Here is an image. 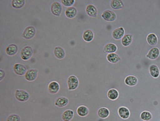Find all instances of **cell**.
Listing matches in <instances>:
<instances>
[{
	"label": "cell",
	"instance_id": "cell-1",
	"mask_svg": "<svg viewBox=\"0 0 160 121\" xmlns=\"http://www.w3.org/2000/svg\"><path fill=\"white\" fill-rule=\"evenodd\" d=\"M85 11L86 15L91 18L98 17L99 14L98 8L91 2V0H86Z\"/></svg>",
	"mask_w": 160,
	"mask_h": 121
},
{
	"label": "cell",
	"instance_id": "cell-2",
	"mask_svg": "<svg viewBox=\"0 0 160 121\" xmlns=\"http://www.w3.org/2000/svg\"><path fill=\"white\" fill-rule=\"evenodd\" d=\"M33 55V49L30 46H24L20 52V58L24 61L30 60Z\"/></svg>",
	"mask_w": 160,
	"mask_h": 121
},
{
	"label": "cell",
	"instance_id": "cell-3",
	"mask_svg": "<svg viewBox=\"0 0 160 121\" xmlns=\"http://www.w3.org/2000/svg\"><path fill=\"white\" fill-rule=\"evenodd\" d=\"M112 26V37L115 40H121L125 35V30L122 26L116 25L114 23H111Z\"/></svg>",
	"mask_w": 160,
	"mask_h": 121
},
{
	"label": "cell",
	"instance_id": "cell-4",
	"mask_svg": "<svg viewBox=\"0 0 160 121\" xmlns=\"http://www.w3.org/2000/svg\"><path fill=\"white\" fill-rule=\"evenodd\" d=\"M36 33H37V30L35 26L26 25L22 34V37L26 40H30L35 36Z\"/></svg>",
	"mask_w": 160,
	"mask_h": 121
},
{
	"label": "cell",
	"instance_id": "cell-5",
	"mask_svg": "<svg viewBox=\"0 0 160 121\" xmlns=\"http://www.w3.org/2000/svg\"><path fill=\"white\" fill-rule=\"evenodd\" d=\"M14 97L18 102L24 103L30 99V94L25 90L16 89L14 91Z\"/></svg>",
	"mask_w": 160,
	"mask_h": 121
},
{
	"label": "cell",
	"instance_id": "cell-6",
	"mask_svg": "<svg viewBox=\"0 0 160 121\" xmlns=\"http://www.w3.org/2000/svg\"><path fill=\"white\" fill-rule=\"evenodd\" d=\"M50 10L54 16L55 17L61 16L62 11H63V8H62L61 2L58 1H51Z\"/></svg>",
	"mask_w": 160,
	"mask_h": 121
},
{
	"label": "cell",
	"instance_id": "cell-7",
	"mask_svg": "<svg viewBox=\"0 0 160 121\" xmlns=\"http://www.w3.org/2000/svg\"><path fill=\"white\" fill-rule=\"evenodd\" d=\"M35 82L39 83V84H44V85L47 84L48 92L51 95L57 94L60 90V84L56 81H52V82H50L47 84H43V83L38 82L35 81Z\"/></svg>",
	"mask_w": 160,
	"mask_h": 121
},
{
	"label": "cell",
	"instance_id": "cell-8",
	"mask_svg": "<svg viewBox=\"0 0 160 121\" xmlns=\"http://www.w3.org/2000/svg\"><path fill=\"white\" fill-rule=\"evenodd\" d=\"M13 73L18 76H24L27 72L28 69L26 67L20 63H14V65L12 66Z\"/></svg>",
	"mask_w": 160,
	"mask_h": 121
},
{
	"label": "cell",
	"instance_id": "cell-9",
	"mask_svg": "<svg viewBox=\"0 0 160 121\" xmlns=\"http://www.w3.org/2000/svg\"><path fill=\"white\" fill-rule=\"evenodd\" d=\"M39 75V70L36 69H30L24 75V79L28 82H33L37 79Z\"/></svg>",
	"mask_w": 160,
	"mask_h": 121
},
{
	"label": "cell",
	"instance_id": "cell-10",
	"mask_svg": "<svg viewBox=\"0 0 160 121\" xmlns=\"http://www.w3.org/2000/svg\"><path fill=\"white\" fill-rule=\"evenodd\" d=\"M160 55V49L156 46V47H152L150 50L148 51V53L147 54L146 57L150 60L154 61L156 60Z\"/></svg>",
	"mask_w": 160,
	"mask_h": 121
},
{
	"label": "cell",
	"instance_id": "cell-11",
	"mask_svg": "<svg viewBox=\"0 0 160 121\" xmlns=\"http://www.w3.org/2000/svg\"><path fill=\"white\" fill-rule=\"evenodd\" d=\"M18 51V46L16 44H10L5 47V53L9 57L15 56Z\"/></svg>",
	"mask_w": 160,
	"mask_h": 121
},
{
	"label": "cell",
	"instance_id": "cell-12",
	"mask_svg": "<svg viewBox=\"0 0 160 121\" xmlns=\"http://www.w3.org/2000/svg\"><path fill=\"white\" fill-rule=\"evenodd\" d=\"M69 103V99L66 97H63V96H60L59 97L56 98V101L54 102V105L59 108H63L65 107L68 105Z\"/></svg>",
	"mask_w": 160,
	"mask_h": 121
},
{
	"label": "cell",
	"instance_id": "cell-13",
	"mask_svg": "<svg viewBox=\"0 0 160 121\" xmlns=\"http://www.w3.org/2000/svg\"><path fill=\"white\" fill-rule=\"evenodd\" d=\"M64 13H65V17L67 18L72 19L77 17L78 14V10L75 7L72 6V7H71V8H68L65 9L64 10Z\"/></svg>",
	"mask_w": 160,
	"mask_h": 121
},
{
	"label": "cell",
	"instance_id": "cell-14",
	"mask_svg": "<svg viewBox=\"0 0 160 121\" xmlns=\"http://www.w3.org/2000/svg\"><path fill=\"white\" fill-rule=\"evenodd\" d=\"M118 116L123 120H127L130 117V111L126 107L122 106L119 107L118 109Z\"/></svg>",
	"mask_w": 160,
	"mask_h": 121
},
{
	"label": "cell",
	"instance_id": "cell-15",
	"mask_svg": "<svg viewBox=\"0 0 160 121\" xmlns=\"http://www.w3.org/2000/svg\"><path fill=\"white\" fill-rule=\"evenodd\" d=\"M89 113L88 107L85 105H80L77 108V114L80 117H86L89 115Z\"/></svg>",
	"mask_w": 160,
	"mask_h": 121
},
{
	"label": "cell",
	"instance_id": "cell-16",
	"mask_svg": "<svg viewBox=\"0 0 160 121\" xmlns=\"http://www.w3.org/2000/svg\"><path fill=\"white\" fill-rule=\"evenodd\" d=\"M152 64H150V65L149 67V73L151 75L152 77H153L154 78H157L160 75V70L159 68L152 63V61L151 60Z\"/></svg>",
	"mask_w": 160,
	"mask_h": 121
},
{
	"label": "cell",
	"instance_id": "cell-17",
	"mask_svg": "<svg viewBox=\"0 0 160 121\" xmlns=\"http://www.w3.org/2000/svg\"><path fill=\"white\" fill-rule=\"evenodd\" d=\"M75 117L74 111L72 109H65L62 115L63 121H71Z\"/></svg>",
	"mask_w": 160,
	"mask_h": 121
},
{
	"label": "cell",
	"instance_id": "cell-18",
	"mask_svg": "<svg viewBox=\"0 0 160 121\" xmlns=\"http://www.w3.org/2000/svg\"><path fill=\"white\" fill-rule=\"evenodd\" d=\"M124 83L127 86L130 87L135 86L138 83V78L135 76L129 75L125 78Z\"/></svg>",
	"mask_w": 160,
	"mask_h": 121
},
{
	"label": "cell",
	"instance_id": "cell-19",
	"mask_svg": "<svg viewBox=\"0 0 160 121\" xmlns=\"http://www.w3.org/2000/svg\"><path fill=\"white\" fill-rule=\"evenodd\" d=\"M119 91L115 89V88H111L109 89L107 91V96L108 99H110L111 101H115L119 97Z\"/></svg>",
	"mask_w": 160,
	"mask_h": 121
},
{
	"label": "cell",
	"instance_id": "cell-20",
	"mask_svg": "<svg viewBox=\"0 0 160 121\" xmlns=\"http://www.w3.org/2000/svg\"><path fill=\"white\" fill-rule=\"evenodd\" d=\"M121 44L123 47H128L132 44L133 41V35L131 34H125L121 40Z\"/></svg>",
	"mask_w": 160,
	"mask_h": 121
},
{
	"label": "cell",
	"instance_id": "cell-21",
	"mask_svg": "<svg viewBox=\"0 0 160 121\" xmlns=\"http://www.w3.org/2000/svg\"><path fill=\"white\" fill-rule=\"evenodd\" d=\"M110 6L111 9L114 10H120L124 7L123 0H111L110 2Z\"/></svg>",
	"mask_w": 160,
	"mask_h": 121
},
{
	"label": "cell",
	"instance_id": "cell-22",
	"mask_svg": "<svg viewBox=\"0 0 160 121\" xmlns=\"http://www.w3.org/2000/svg\"><path fill=\"white\" fill-rule=\"evenodd\" d=\"M107 60L110 63L116 64L121 61V58L116 53H109L107 55Z\"/></svg>",
	"mask_w": 160,
	"mask_h": 121
},
{
	"label": "cell",
	"instance_id": "cell-23",
	"mask_svg": "<svg viewBox=\"0 0 160 121\" xmlns=\"http://www.w3.org/2000/svg\"><path fill=\"white\" fill-rule=\"evenodd\" d=\"M26 5V0H12L11 5L14 9H22Z\"/></svg>",
	"mask_w": 160,
	"mask_h": 121
},
{
	"label": "cell",
	"instance_id": "cell-24",
	"mask_svg": "<svg viewBox=\"0 0 160 121\" xmlns=\"http://www.w3.org/2000/svg\"><path fill=\"white\" fill-rule=\"evenodd\" d=\"M97 115L101 118H107L110 115V110L107 107H101L97 111Z\"/></svg>",
	"mask_w": 160,
	"mask_h": 121
},
{
	"label": "cell",
	"instance_id": "cell-25",
	"mask_svg": "<svg viewBox=\"0 0 160 121\" xmlns=\"http://www.w3.org/2000/svg\"><path fill=\"white\" fill-rule=\"evenodd\" d=\"M140 118L144 121H150L152 118V115L148 111H144L140 114Z\"/></svg>",
	"mask_w": 160,
	"mask_h": 121
},
{
	"label": "cell",
	"instance_id": "cell-26",
	"mask_svg": "<svg viewBox=\"0 0 160 121\" xmlns=\"http://www.w3.org/2000/svg\"><path fill=\"white\" fill-rule=\"evenodd\" d=\"M6 121H21V117L18 114H11L7 117Z\"/></svg>",
	"mask_w": 160,
	"mask_h": 121
},
{
	"label": "cell",
	"instance_id": "cell-27",
	"mask_svg": "<svg viewBox=\"0 0 160 121\" xmlns=\"http://www.w3.org/2000/svg\"><path fill=\"white\" fill-rule=\"evenodd\" d=\"M61 3L65 8H71L75 3V0H61Z\"/></svg>",
	"mask_w": 160,
	"mask_h": 121
},
{
	"label": "cell",
	"instance_id": "cell-28",
	"mask_svg": "<svg viewBox=\"0 0 160 121\" xmlns=\"http://www.w3.org/2000/svg\"><path fill=\"white\" fill-rule=\"evenodd\" d=\"M5 76H6L5 71L3 69H0V81L3 80L4 78H5Z\"/></svg>",
	"mask_w": 160,
	"mask_h": 121
}]
</instances>
